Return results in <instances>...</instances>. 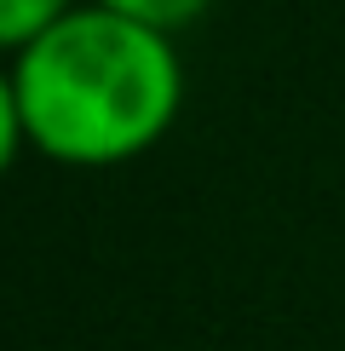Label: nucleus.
<instances>
[{
    "label": "nucleus",
    "mask_w": 345,
    "mask_h": 351,
    "mask_svg": "<svg viewBox=\"0 0 345 351\" xmlns=\"http://www.w3.org/2000/svg\"><path fill=\"white\" fill-rule=\"evenodd\" d=\"M179 98L184 69L172 35L92 0L18 47L0 110L6 144H35L64 167H115L167 133Z\"/></svg>",
    "instance_id": "1"
},
{
    "label": "nucleus",
    "mask_w": 345,
    "mask_h": 351,
    "mask_svg": "<svg viewBox=\"0 0 345 351\" xmlns=\"http://www.w3.org/2000/svg\"><path fill=\"white\" fill-rule=\"evenodd\" d=\"M98 6L121 12V18H133L144 29H162V35H179V29H190L201 12L213 6V0H98Z\"/></svg>",
    "instance_id": "2"
},
{
    "label": "nucleus",
    "mask_w": 345,
    "mask_h": 351,
    "mask_svg": "<svg viewBox=\"0 0 345 351\" xmlns=\"http://www.w3.org/2000/svg\"><path fill=\"white\" fill-rule=\"evenodd\" d=\"M64 12H75V0H0V40L12 52L23 40H35L47 23H58Z\"/></svg>",
    "instance_id": "3"
}]
</instances>
